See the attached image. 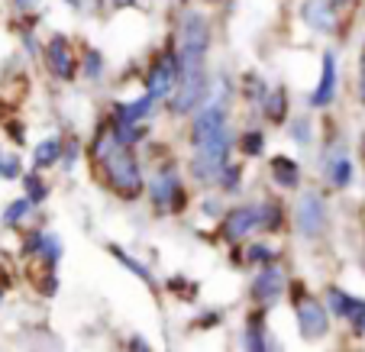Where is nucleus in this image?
Masks as SVG:
<instances>
[{
	"label": "nucleus",
	"mask_w": 365,
	"mask_h": 352,
	"mask_svg": "<svg viewBox=\"0 0 365 352\" xmlns=\"http://www.w3.org/2000/svg\"><path fill=\"white\" fill-rule=\"evenodd\" d=\"M97 155H101L103 168H107V178L126 197H136L139 187H143V172H139L133 152L126 149L120 139H107V143L97 145Z\"/></svg>",
	"instance_id": "obj_1"
},
{
	"label": "nucleus",
	"mask_w": 365,
	"mask_h": 352,
	"mask_svg": "<svg viewBox=\"0 0 365 352\" xmlns=\"http://www.w3.org/2000/svg\"><path fill=\"white\" fill-rule=\"evenodd\" d=\"M207 46H210L207 20L200 14H185V20H181V46H178L181 71L207 68Z\"/></svg>",
	"instance_id": "obj_2"
},
{
	"label": "nucleus",
	"mask_w": 365,
	"mask_h": 352,
	"mask_svg": "<svg viewBox=\"0 0 365 352\" xmlns=\"http://www.w3.org/2000/svg\"><path fill=\"white\" fill-rule=\"evenodd\" d=\"M227 155H230V133L217 139L194 145V159H191V175L197 181H214L217 175L227 168Z\"/></svg>",
	"instance_id": "obj_3"
},
{
	"label": "nucleus",
	"mask_w": 365,
	"mask_h": 352,
	"mask_svg": "<svg viewBox=\"0 0 365 352\" xmlns=\"http://www.w3.org/2000/svg\"><path fill=\"white\" fill-rule=\"evenodd\" d=\"M294 227L307 239H314V236H320L327 229V207L317 191L301 194V200H297V207H294Z\"/></svg>",
	"instance_id": "obj_4"
},
{
	"label": "nucleus",
	"mask_w": 365,
	"mask_h": 352,
	"mask_svg": "<svg viewBox=\"0 0 365 352\" xmlns=\"http://www.w3.org/2000/svg\"><path fill=\"white\" fill-rule=\"evenodd\" d=\"M204 94H207V68L181 71L178 88H175V97H172V110L175 113H191L194 107L204 100Z\"/></svg>",
	"instance_id": "obj_5"
},
{
	"label": "nucleus",
	"mask_w": 365,
	"mask_h": 352,
	"mask_svg": "<svg viewBox=\"0 0 365 352\" xmlns=\"http://www.w3.org/2000/svg\"><path fill=\"white\" fill-rule=\"evenodd\" d=\"M223 133H230L227 130V104H223V100H207V107L197 113V120H194V133H191L194 145L207 143V139H217V136H223Z\"/></svg>",
	"instance_id": "obj_6"
},
{
	"label": "nucleus",
	"mask_w": 365,
	"mask_h": 352,
	"mask_svg": "<svg viewBox=\"0 0 365 352\" xmlns=\"http://www.w3.org/2000/svg\"><path fill=\"white\" fill-rule=\"evenodd\" d=\"M178 78H181L178 58H172V56L159 58L149 71V94L155 97V100H159V97H168L175 88H178Z\"/></svg>",
	"instance_id": "obj_7"
},
{
	"label": "nucleus",
	"mask_w": 365,
	"mask_h": 352,
	"mask_svg": "<svg viewBox=\"0 0 365 352\" xmlns=\"http://www.w3.org/2000/svg\"><path fill=\"white\" fill-rule=\"evenodd\" d=\"M301 16L314 33H333V29H336V10H333V0H304Z\"/></svg>",
	"instance_id": "obj_8"
},
{
	"label": "nucleus",
	"mask_w": 365,
	"mask_h": 352,
	"mask_svg": "<svg viewBox=\"0 0 365 352\" xmlns=\"http://www.w3.org/2000/svg\"><path fill=\"white\" fill-rule=\"evenodd\" d=\"M262 220H265V207H255V204H249V207H236L233 214L227 217L223 233H227V239H242V236L252 233L255 227H262Z\"/></svg>",
	"instance_id": "obj_9"
},
{
	"label": "nucleus",
	"mask_w": 365,
	"mask_h": 352,
	"mask_svg": "<svg viewBox=\"0 0 365 352\" xmlns=\"http://www.w3.org/2000/svg\"><path fill=\"white\" fill-rule=\"evenodd\" d=\"M297 326H301L304 339H320L330 330V320H327V311L317 301H304V304L297 307Z\"/></svg>",
	"instance_id": "obj_10"
},
{
	"label": "nucleus",
	"mask_w": 365,
	"mask_h": 352,
	"mask_svg": "<svg viewBox=\"0 0 365 352\" xmlns=\"http://www.w3.org/2000/svg\"><path fill=\"white\" fill-rule=\"evenodd\" d=\"M48 68L62 81H71V75H75V56L68 52L65 36H52V42H48Z\"/></svg>",
	"instance_id": "obj_11"
},
{
	"label": "nucleus",
	"mask_w": 365,
	"mask_h": 352,
	"mask_svg": "<svg viewBox=\"0 0 365 352\" xmlns=\"http://www.w3.org/2000/svg\"><path fill=\"white\" fill-rule=\"evenodd\" d=\"M333 94H336V58H333V52H327L324 56V75H320L317 90L310 94V104L327 107L333 100Z\"/></svg>",
	"instance_id": "obj_12"
},
{
	"label": "nucleus",
	"mask_w": 365,
	"mask_h": 352,
	"mask_svg": "<svg viewBox=\"0 0 365 352\" xmlns=\"http://www.w3.org/2000/svg\"><path fill=\"white\" fill-rule=\"evenodd\" d=\"M282 291H284V275L278 269H265L262 275L255 278L252 294H255V301H275Z\"/></svg>",
	"instance_id": "obj_13"
},
{
	"label": "nucleus",
	"mask_w": 365,
	"mask_h": 352,
	"mask_svg": "<svg viewBox=\"0 0 365 352\" xmlns=\"http://www.w3.org/2000/svg\"><path fill=\"white\" fill-rule=\"evenodd\" d=\"M175 197H178V181H175L172 172L159 175V178L152 181V200H155L159 207H168Z\"/></svg>",
	"instance_id": "obj_14"
},
{
	"label": "nucleus",
	"mask_w": 365,
	"mask_h": 352,
	"mask_svg": "<svg viewBox=\"0 0 365 352\" xmlns=\"http://www.w3.org/2000/svg\"><path fill=\"white\" fill-rule=\"evenodd\" d=\"M58 155H62V143H58V139H46V143L36 145L33 162H36V168H48L58 162Z\"/></svg>",
	"instance_id": "obj_15"
},
{
	"label": "nucleus",
	"mask_w": 365,
	"mask_h": 352,
	"mask_svg": "<svg viewBox=\"0 0 365 352\" xmlns=\"http://www.w3.org/2000/svg\"><path fill=\"white\" fill-rule=\"evenodd\" d=\"M272 175H275V181L282 187H294L297 181H301V172H297V165L291 159H275L272 162Z\"/></svg>",
	"instance_id": "obj_16"
},
{
	"label": "nucleus",
	"mask_w": 365,
	"mask_h": 352,
	"mask_svg": "<svg viewBox=\"0 0 365 352\" xmlns=\"http://www.w3.org/2000/svg\"><path fill=\"white\" fill-rule=\"evenodd\" d=\"M327 301H330V311H333V314H339V317H349V314L356 311V304H359L356 297H349L346 291H336V288H333L330 294H327Z\"/></svg>",
	"instance_id": "obj_17"
},
{
	"label": "nucleus",
	"mask_w": 365,
	"mask_h": 352,
	"mask_svg": "<svg viewBox=\"0 0 365 352\" xmlns=\"http://www.w3.org/2000/svg\"><path fill=\"white\" fill-rule=\"evenodd\" d=\"M349 178H352L349 159H346V155H336V162L330 165V181H333L336 187H346V185H349Z\"/></svg>",
	"instance_id": "obj_18"
},
{
	"label": "nucleus",
	"mask_w": 365,
	"mask_h": 352,
	"mask_svg": "<svg viewBox=\"0 0 365 352\" xmlns=\"http://www.w3.org/2000/svg\"><path fill=\"white\" fill-rule=\"evenodd\" d=\"M152 100H155V97L152 94H145V97H139V100H133V107H123V123H133V120H139V117H145V113H149V107H152Z\"/></svg>",
	"instance_id": "obj_19"
},
{
	"label": "nucleus",
	"mask_w": 365,
	"mask_h": 352,
	"mask_svg": "<svg viewBox=\"0 0 365 352\" xmlns=\"http://www.w3.org/2000/svg\"><path fill=\"white\" fill-rule=\"evenodd\" d=\"M29 207H33V200H29V197H23V200H16V204H10V210L4 214V223H7V227H14V223L20 220L23 214H29Z\"/></svg>",
	"instance_id": "obj_20"
},
{
	"label": "nucleus",
	"mask_w": 365,
	"mask_h": 352,
	"mask_svg": "<svg viewBox=\"0 0 365 352\" xmlns=\"http://www.w3.org/2000/svg\"><path fill=\"white\" fill-rule=\"evenodd\" d=\"M282 104H288V100H284L282 90H275V94L269 97V107H265V113H269L272 120H282V117H284V113H282Z\"/></svg>",
	"instance_id": "obj_21"
},
{
	"label": "nucleus",
	"mask_w": 365,
	"mask_h": 352,
	"mask_svg": "<svg viewBox=\"0 0 365 352\" xmlns=\"http://www.w3.org/2000/svg\"><path fill=\"white\" fill-rule=\"evenodd\" d=\"M16 172H20L16 155H0V175H4V178H16Z\"/></svg>",
	"instance_id": "obj_22"
},
{
	"label": "nucleus",
	"mask_w": 365,
	"mask_h": 352,
	"mask_svg": "<svg viewBox=\"0 0 365 352\" xmlns=\"http://www.w3.org/2000/svg\"><path fill=\"white\" fill-rule=\"evenodd\" d=\"M349 320H352V330H356L359 336H362V333H365V301H359L356 311L349 314Z\"/></svg>",
	"instance_id": "obj_23"
},
{
	"label": "nucleus",
	"mask_w": 365,
	"mask_h": 352,
	"mask_svg": "<svg viewBox=\"0 0 365 352\" xmlns=\"http://www.w3.org/2000/svg\"><path fill=\"white\" fill-rule=\"evenodd\" d=\"M113 256H117V259H120V262H123V265H126V269H133V271H136V275H139V278H149V271H145V269H143V265H139V262H133V259H130V256H126V252H120V249H113Z\"/></svg>",
	"instance_id": "obj_24"
},
{
	"label": "nucleus",
	"mask_w": 365,
	"mask_h": 352,
	"mask_svg": "<svg viewBox=\"0 0 365 352\" xmlns=\"http://www.w3.org/2000/svg\"><path fill=\"white\" fill-rule=\"evenodd\" d=\"M26 187H29V200H42V197H46V187L39 185V178H36V175H29V178H26Z\"/></svg>",
	"instance_id": "obj_25"
},
{
	"label": "nucleus",
	"mask_w": 365,
	"mask_h": 352,
	"mask_svg": "<svg viewBox=\"0 0 365 352\" xmlns=\"http://www.w3.org/2000/svg\"><path fill=\"white\" fill-rule=\"evenodd\" d=\"M242 149H246L249 155H255L259 149H262V136H259V133H249V136L242 139Z\"/></svg>",
	"instance_id": "obj_26"
},
{
	"label": "nucleus",
	"mask_w": 365,
	"mask_h": 352,
	"mask_svg": "<svg viewBox=\"0 0 365 352\" xmlns=\"http://www.w3.org/2000/svg\"><path fill=\"white\" fill-rule=\"evenodd\" d=\"M359 97L365 104V48H362V58H359Z\"/></svg>",
	"instance_id": "obj_27"
},
{
	"label": "nucleus",
	"mask_w": 365,
	"mask_h": 352,
	"mask_svg": "<svg viewBox=\"0 0 365 352\" xmlns=\"http://www.w3.org/2000/svg\"><path fill=\"white\" fill-rule=\"evenodd\" d=\"M294 139H297V143H307V139H310V133H307V120H297V123H294Z\"/></svg>",
	"instance_id": "obj_28"
},
{
	"label": "nucleus",
	"mask_w": 365,
	"mask_h": 352,
	"mask_svg": "<svg viewBox=\"0 0 365 352\" xmlns=\"http://www.w3.org/2000/svg\"><path fill=\"white\" fill-rule=\"evenodd\" d=\"M249 256H252L255 262H265V259H269L272 252H269V249H265V246H252V252H249Z\"/></svg>",
	"instance_id": "obj_29"
},
{
	"label": "nucleus",
	"mask_w": 365,
	"mask_h": 352,
	"mask_svg": "<svg viewBox=\"0 0 365 352\" xmlns=\"http://www.w3.org/2000/svg\"><path fill=\"white\" fill-rule=\"evenodd\" d=\"M97 65H101V58H97V52H91V56H88V75L91 78L97 75Z\"/></svg>",
	"instance_id": "obj_30"
},
{
	"label": "nucleus",
	"mask_w": 365,
	"mask_h": 352,
	"mask_svg": "<svg viewBox=\"0 0 365 352\" xmlns=\"http://www.w3.org/2000/svg\"><path fill=\"white\" fill-rule=\"evenodd\" d=\"M33 4H36V0H16V7H26V10L33 7Z\"/></svg>",
	"instance_id": "obj_31"
},
{
	"label": "nucleus",
	"mask_w": 365,
	"mask_h": 352,
	"mask_svg": "<svg viewBox=\"0 0 365 352\" xmlns=\"http://www.w3.org/2000/svg\"><path fill=\"white\" fill-rule=\"evenodd\" d=\"M333 4H336V7H346V4H352V0H333Z\"/></svg>",
	"instance_id": "obj_32"
},
{
	"label": "nucleus",
	"mask_w": 365,
	"mask_h": 352,
	"mask_svg": "<svg viewBox=\"0 0 365 352\" xmlns=\"http://www.w3.org/2000/svg\"><path fill=\"white\" fill-rule=\"evenodd\" d=\"M362 155H365V133H362Z\"/></svg>",
	"instance_id": "obj_33"
},
{
	"label": "nucleus",
	"mask_w": 365,
	"mask_h": 352,
	"mask_svg": "<svg viewBox=\"0 0 365 352\" xmlns=\"http://www.w3.org/2000/svg\"><path fill=\"white\" fill-rule=\"evenodd\" d=\"M71 4H78V0H71Z\"/></svg>",
	"instance_id": "obj_34"
}]
</instances>
